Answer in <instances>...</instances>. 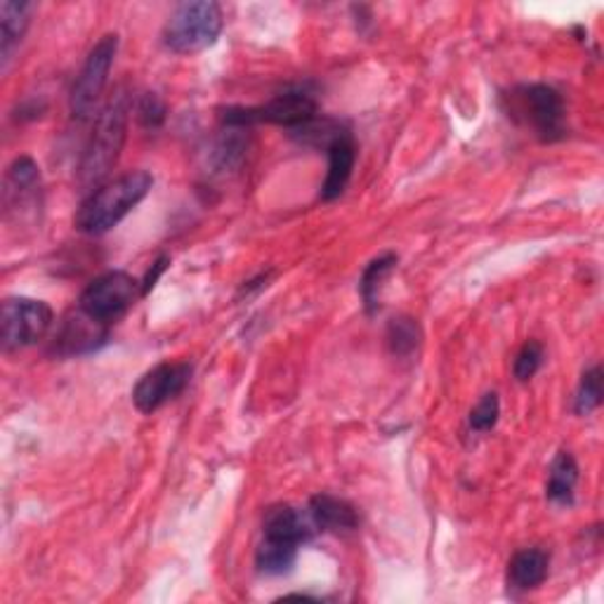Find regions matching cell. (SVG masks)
<instances>
[{"mask_svg":"<svg viewBox=\"0 0 604 604\" xmlns=\"http://www.w3.org/2000/svg\"><path fill=\"white\" fill-rule=\"evenodd\" d=\"M298 548L293 544H286V540L265 538L258 552H256V564L267 577H281L289 574L298 560Z\"/></svg>","mask_w":604,"mask_h":604,"instance_id":"cell-18","label":"cell"},{"mask_svg":"<svg viewBox=\"0 0 604 604\" xmlns=\"http://www.w3.org/2000/svg\"><path fill=\"white\" fill-rule=\"evenodd\" d=\"M154 178L145 170L125 172L90 192L78 209L74 225L88 236H100L114 230L119 222L133 213L135 205L152 192Z\"/></svg>","mask_w":604,"mask_h":604,"instance_id":"cell-1","label":"cell"},{"mask_svg":"<svg viewBox=\"0 0 604 604\" xmlns=\"http://www.w3.org/2000/svg\"><path fill=\"white\" fill-rule=\"evenodd\" d=\"M501 416V402L496 392H486L480 402L470 411V430L474 433H489L494 430Z\"/></svg>","mask_w":604,"mask_h":604,"instance_id":"cell-22","label":"cell"},{"mask_svg":"<svg viewBox=\"0 0 604 604\" xmlns=\"http://www.w3.org/2000/svg\"><path fill=\"white\" fill-rule=\"evenodd\" d=\"M222 10L213 0H197L175 10L164 26V45L175 55H194L215 45L222 34Z\"/></svg>","mask_w":604,"mask_h":604,"instance_id":"cell-5","label":"cell"},{"mask_svg":"<svg viewBox=\"0 0 604 604\" xmlns=\"http://www.w3.org/2000/svg\"><path fill=\"white\" fill-rule=\"evenodd\" d=\"M544 357H546L544 345H540L538 340L524 343V347L515 357V367H513V373L519 383H527V380H532L538 373V369L544 367Z\"/></svg>","mask_w":604,"mask_h":604,"instance_id":"cell-24","label":"cell"},{"mask_svg":"<svg viewBox=\"0 0 604 604\" xmlns=\"http://www.w3.org/2000/svg\"><path fill=\"white\" fill-rule=\"evenodd\" d=\"M55 314L51 305L34 298H5L0 307V343L5 353L36 345L47 336Z\"/></svg>","mask_w":604,"mask_h":604,"instance_id":"cell-6","label":"cell"},{"mask_svg":"<svg viewBox=\"0 0 604 604\" xmlns=\"http://www.w3.org/2000/svg\"><path fill=\"white\" fill-rule=\"evenodd\" d=\"M192 363L189 361H164L156 363L152 371H147L137 380L133 388V404L142 413H154L166 402L175 400L192 380Z\"/></svg>","mask_w":604,"mask_h":604,"instance_id":"cell-9","label":"cell"},{"mask_svg":"<svg viewBox=\"0 0 604 604\" xmlns=\"http://www.w3.org/2000/svg\"><path fill=\"white\" fill-rule=\"evenodd\" d=\"M139 295L142 281H137L128 272H107L88 283V289L81 293V300H78V307L90 314L92 320L109 326L121 320L135 305Z\"/></svg>","mask_w":604,"mask_h":604,"instance_id":"cell-7","label":"cell"},{"mask_svg":"<svg viewBox=\"0 0 604 604\" xmlns=\"http://www.w3.org/2000/svg\"><path fill=\"white\" fill-rule=\"evenodd\" d=\"M109 338V326L92 320L81 307L69 312L61 324L57 326L51 349L57 357H78L94 353Z\"/></svg>","mask_w":604,"mask_h":604,"instance_id":"cell-10","label":"cell"},{"mask_svg":"<svg viewBox=\"0 0 604 604\" xmlns=\"http://www.w3.org/2000/svg\"><path fill=\"white\" fill-rule=\"evenodd\" d=\"M119 53V36L107 34L102 36L90 51L81 74L76 76V83L71 88V116L74 119H88L90 111L98 104L100 94L107 88L109 71L114 67V59Z\"/></svg>","mask_w":604,"mask_h":604,"instance_id":"cell-8","label":"cell"},{"mask_svg":"<svg viewBox=\"0 0 604 604\" xmlns=\"http://www.w3.org/2000/svg\"><path fill=\"white\" fill-rule=\"evenodd\" d=\"M320 116V104H316L314 94L293 88L279 92L277 98L260 107H227L222 109L220 121L225 128H236V131H246L253 128L258 123H272V125H283L286 131H295L300 125H305Z\"/></svg>","mask_w":604,"mask_h":604,"instance_id":"cell-4","label":"cell"},{"mask_svg":"<svg viewBox=\"0 0 604 604\" xmlns=\"http://www.w3.org/2000/svg\"><path fill=\"white\" fill-rule=\"evenodd\" d=\"M31 12H34V5L24 3V0H3L0 3V65H3V71L26 34Z\"/></svg>","mask_w":604,"mask_h":604,"instance_id":"cell-13","label":"cell"},{"mask_svg":"<svg viewBox=\"0 0 604 604\" xmlns=\"http://www.w3.org/2000/svg\"><path fill=\"white\" fill-rule=\"evenodd\" d=\"M602 369L593 367L588 369L581 378V385L577 392V402L574 409L579 416H588V413H593L595 409H600L602 404Z\"/></svg>","mask_w":604,"mask_h":604,"instance_id":"cell-21","label":"cell"},{"mask_svg":"<svg viewBox=\"0 0 604 604\" xmlns=\"http://www.w3.org/2000/svg\"><path fill=\"white\" fill-rule=\"evenodd\" d=\"M394 265H396L394 253H385V256H378L376 260H371L367 265V269H363L361 281H359V293L363 300V307H367L369 314L378 310L380 289H383V281L390 277Z\"/></svg>","mask_w":604,"mask_h":604,"instance_id":"cell-19","label":"cell"},{"mask_svg":"<svg viewBox=\"0 0 604 604\" xmlns=\"http://www.w3.org/2000/svg\"><path fill=\"white\" fill-rule=\"evenodd\" d=\"M550 558L546 550L540 548H527L519 550L515 558L507 564V585L513 591H534L548 577Z\"/></svg>","mask_w":604,"mask_h":604,"instance_id":"cell-15","label":"cell"},{"mask_svg":"<svg viewBox=\"0 0 604 604\" xmlns=\"http://www.w3.org/2000/svg\"><path fill=\"white\" fill-rule=\"evenodd\" d=\"M324 152L328 156V172L322 184V199L333 201L347 189L349 178H353V170H355V161H357L355 137L349 133V128L333 139Z\"/></svg>","mask_w":604,"mask_h":604,"instance_id":"cell-11","label":"cell"},{"mask_svg":"<svg viewBox=\"0 0 604 604\" xmlns=\"http://www.w3.org/2000/svg\"><path fill=\"white\" fill-rule=\"evenodd\" d=\"M265 538L286 540L293 546H305L314 536V524L291 505L269 507L262 522Z\"/></svg>","mask_w":604,"mask_h":604,"instance_id":"cell-12","label":"cell"},{"mask_svg":"<svg viewBox=\"0 0 604 604\" xmlns=\"http://www.w3.org/2000/svg\"><path fill=\"white\" fill-rule=\"evenodd\" d=\"M310 519L322 532H353L359 527V515L355 505L331 494L312 496Z\"/></svg>","mask_w":604,"mask_h":604,"instance_id":"cell-14","label":"cell"},{"mask_svg":"<svg viewBox=\"0 0 604 604\" xmlns=\"http://www.w3.org/2000/svg\"><path fill=\"white\" fill-rule=\"evenodd\" d=\"M41 184V168L36 166L34 158L22 156L18 161H12L8 168V178H5V203L20 209V203L26 201L31 194L36 192Z\"/></svg>","mask_w":604,"mask_h":604,"instance_id":"cell-17","label":"cell"},{"mask_svg":"<svg viewBox=\"0 0 604 604\" xmlns=\"http://www.w3.org/2000/svg\"><path fill=\"white\" fill-rule=\"evenodd\" d=\"M168 265H170V258H168V256H158V258L154 260V265L149 267L147 277L142 279V295H147V293L154 289L156 281L161 279V275L168 269Z\"/></svg>","mask_w":604,"mask_h":604,"instance_id":"cell-25","label":"cell"},{"mask_svg":"<svg viewBox=\"0 0 604 604\" xmlns=\"http://www.w3.org/2000/svg\"><path fill=\"white\" fill-rule=\"evenodd\" d=\"M505 114L515 123L529 128L540 142L564 137V100L562 94L544 83L517 86L503 94Z\"/></svg>","mask_w":604,"mask_h":604,"instance_id":"cell-3","label":"cell"},{"mask_svg":"<svg viewBox=\"0 0 604 604\" xmlns=\"http://www.w3.org/2000/svg\"><path fill=\"white\" fill-rule=\"evenodd\" d=\"M128 116L131 100L128 94L119 90L116 98L100 111L98 123H94L92 135L83 149L81 164H78V184L88 189V192L102 187L109 172L114 170L125 142V131H128Z\"/></svg>","mask_w":604,"mask_h":604,"instance_id":"cell-2","label":"cell"},{"mask_svg":"<svg viewBox=\"0 0 604 604\" xmlns=\"http://www.w3.org/2000/svg\"><path fill=\"white\" fill-rule=\"evenodd\" d=\"M421 326L409 320V316H400V320H392L388 326V347L394 357H409L418 349L421 345Z\"/></svg>","mask_w":604,"mask_h":604,"instance_id":"cell-20","label":"cell"},{"mask_svg":"<svg viewBox=\"0 0 604 604\" xmlns=\"http://www.w3.org/2000/svg\"><path fill=\"white\" fill-rule=\"evenodd\" d=\"M135 116H137L142 128L156 131L164 125V121L168 116V107L156 92H145L135 104Z\"/></svg>","mask_w":604,"mask_h":604,"instance_id":"cell-23","label":"cell"},{"mask_svg":"<svg viewBox=\"0 0 604 604\" xmlns=\"http://www.w3.org/2000/svg\"><path fill=\"white\" fill-rule=\"evenodd\" d=\"M577 482H579L577 458L569 451H560L558 456H555L550 472H548V484H546L548 501L558 503V505H571L574 503Z\"/></svg>","mask_w":604,"mask_h":604,"instance_id":"cell-16","label":"cell"}]
</instances>
